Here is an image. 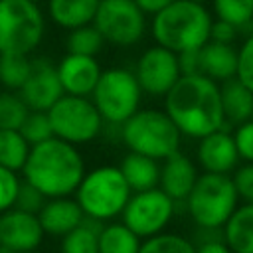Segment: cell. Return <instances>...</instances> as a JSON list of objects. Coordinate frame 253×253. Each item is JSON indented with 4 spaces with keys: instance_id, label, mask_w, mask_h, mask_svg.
Here are the masks:
<instances>
[{
    "instance_id": "cell-1",
    "label": "cell",
    "mask_w": 253,
    "mask_h": 253,
    "mask_svg": "<svg viewBox=\"0 0 253 253\" xmlns=\"http://www.w3.org/2000/svg\"><path fill=\"white\" fill-rule=\"evenodd\" d=\"M164 113L180 134L192 138H202L225 126L219 83L202 73L180 75L164 95Z\"/></svg>"
},
{
    "instance_id": "cell-2",
    "label": "cell",
    "mask_w": 253,
    "mask_h": 253,
    "mask_svg": "<svg viewBox=\"0 0 253 253\" xmlns=\"http://www.w3.org/2000/svg\"><path fill=\"white\" fill-rule=\"evenodd\" d=\"M20 172L45 198L71 196L85 174V162L75 144L49 136L30 146Z\"/></svg>"
},
{
    "instance_id": "cell-3",
    "label": "cell",
    "mask_w": 253,
    "mask_h": 253,
    "mask_svg": "<svg viewBox=\"0 0 253 253\" xmlns=\"http://www.w3.org/2000/svg\"><path fill=\"white\" fill-rule=\"evenodd\" d=\"M211 20V12L202 2L172 0L152 14L150 36L158 45L174 53L200 49L210 40Z\"/></svg>"
},
{
    "instance_id": "cell-4",
    "label": "cell",
    "mask_w": 253,
    "mask_h": 253,
    "mask_svg": "<svg viewBox=\"0 0 253 253\" xmlns=\"http://www.w3.org/2000/svg\"><path fill=\"white\" fill-rule=\"evenodd\" d=\"M121 138L130 152L164 160L180 150V130L172 119L158 109H138L121 123Z\"/></svg>"
},
{
    "instance_id": "cell-5",
    "label": "cell",
    "mask_w": 253,
    "mask_h": 253,
    "mask_svg": "<svg viewBox=\"0 0 253 253\" xmlns=\"http://www.w3.org/2000/svg\"><path fill=\"white\" fill-rule=\"evenodd\" d=\"M73 194L87 217L105 221L121 215L132 192L119 166H99L83 174Z\"/></svg>"
},
{
    "instance_id": "cell-6",
    "label": "cell",
    "mask_w": 253,
    "mask_h": 253,
    "mask_svg": "<svg viewBox=\"0 0 253 253\" xmlns=\"http://www.w3.org/2000/svg\"><path fill=\"white\" fill-rule=\"evenodd\" d=\"M190 217L202 227H221L237 208V192L229 174H198L188 198L184 200Z\"/></svg>"
},
{
    "instance_id": "cell-7",
    "label": "cell",
    "mask_w": 253,
    "mask_h": 253,
    "mask_svg": "<svg viewBox=\"0 0 253 253\" xmlns=\"http://www.w3.org/2000/svg\"><path fill=\"white\" fill-rule=\"evenodd\" d=\"M45 16L30 0H0V53L30 55L43 40Z\"/></svg>"
},
{
    "instance_id": "cell-8",
    "label": "cell",
    "mask_w": 253,
    "mask_h": 253,
    "mask_svg": "<svg viewBox=\"0 0 253 253\" xmlns=\"http://www.w3.org/2000/svg\"><path fill=\"white\" fill-rule=\"evenodd\" d=\"M91 97L103 121L111 125H121L134 111H138L142 89L130 69L109 67L101 71L91 91Z\"/></svg>"
},
{
    "instance_id": "cell-9",
    "label": "cell",
    "mask_w": 253,
    "mask_h": 253,
    "mask_svg": "<svg viewBox=\"0 0 253 253\" xmlns=\"http://www.w3.org/2000/svg\"><path fill=\"white\" fill-rule=\"evenodd\" d=\"M45 113L53 136L75 146L91 142L103 128V117L89 97L63 93Z\"/></svg>"
},
{
    "instance_id": "cell-10",
    "label": "cell",
    "mask_w": 253,
    "mask_h": 253,
    "mask_svg": "<svg viewBox=\"0 0 253 253\" xmlns=\"http://www.w3.org/2000/svg\"><path fill=\"white\" fill-rule=\"evenodd\" d=\"M93 26L101 32L105 43L130 47L136 45L146 32V14L134 0H99Z\"/></svg>"
},
{
    "instance_id": "cell-11",
    "label": "cell",
    "mask_w": 253,
    "mask_h": 253,
    "mask_svg": "<svg viewBox=\"0 0 253 253\" xmlns=\"http://www.w3.org/2000/svg\"><path fill=\"white\" fill-rule=\"evenodd\" d=\"M123 223L132 229L140 239L160 233L174 215V200L168 198L158 186L150 190L132 192L121 211Z\"/></svg>"
},
{
    "instance_id": "cell-12",
    "label": "cell",
    "mask_w": 253,
    "mask_h": 253,
    "mask_svg": "<svg viewBox=\"0 0 253 253\" xmlns=\"http://www.w3.org/2000/svg\"><path fill=\"white\" fill-rule=\"evenodd\" d=\"M132 73L142 93L150 97H164L182 75L178 67V53L154 43L140 53Z\"/></svg>"
},
{
    "instance_id": "cell-13",
    "label": "cell",
    "mask_w": 253,
    "mask_h": 253,
    "mask_svg": "<svg viewBox=\"0 0 253 253\" xmlns=\"http://www.w3.org/2000/svg\"><path fill=\"white\" fill-rule=\"evenodd\" d=\"M38 213L8 208L0 213V247L16 253H32L43 241Z\"/></svg>"
},
{
    "instance_id": "cell-14",
    "label": "cell",
    "mask_w": 253,
    "mask_h": 253,
    "mask_svg": "<svg viewBox=\"0 0 253 253\" xmlns=\"http://www.w3.org/2000/svg\"><path fill=\"white\" fill-rule=\"evenodd\" d=\"M18 95L30 111H47L63 95L55 65L45 57L32 59L30 75L18 89Z\"/></svg>"
},
{
    "instance_id": "cell-15",
    "label": "cell",
    "mask_w": 253,
    "mask_h": 253,
    "mask_svg": "<svg viewBox=\"0 0 253 253\" xmlns=\"http://www.w3.org/2000/svg\"><path fill=\"white\" fill-rule=\"evenodd\" d=\"M55 69H57V77L63 93L81 95V97L91 95L103 71L99 61L93 55H79V53H65L55 65Z\"/></svg>"
},
{
    "instance_id": "cell-16",
    "label": "cell",
    "mask_w": 253,
    "mask_h": 253,
    "mask_svg": "<svg viewBox=\"0 0 253 253\" xmlns=\"http://www.w3.org/2000/svg\"><path fill=\"white\" fill-rule=\"evenodd\" d=\"M196 156L204 172H215V174H229L235 170L239 162L233 136L231 132L225 130V126L202 136Z\"/></svg>"
},
{
    "instance_id": "cell-17",
    "label": "cell",
    "mask_w": 253,
    "mask_h": 253,
    "mask_svg": "<svg viewBox=\"0 0 253 253\" xmlns=\"http://www.w3.org/2000/svg\"><path fill=\"white\" fill-rule=\"evenodd\" d=\"M198 178V170L194 162L182 154L180 150L172 152L170 156L164 158V164L160 166V190L172 198L174 202H184Z\"/></svg>"
},
{
    "instance_id": "cell-18",
    "label": "cell",
    "mask_w": 253,
    "mask_h": 253,
    "mask_svg": "<svg viewBox=\"0 0 253 253\" xmlns=\"http://www.w3.org/2000/svg\"><path fill=\"white\" fill-rule=\"evenodd\" d=\"M85 213L79 208L77 200L69 196H57V198H47L43 206L38 211L40 225L43 233L61 237L73 227H77L83 221Z\"/></svg>"
},
{
    "instance_id": "cell-19",
    "label": "cell",
    "mask_w": 253,
    "mask_h": 253,
    "mask_svg": "<svg viewBox=\"0 0 253 253\" xmlns=\"http://www.w3.org/2000/svg\"><path fill=\"white\" fill-rule=\"evenodd\" d=\"M200 73L221 83L225 79L235 77V67H237V49L233 43H221L208 40L200 49Z\"/></svg>"
},
{
    "instance_id": "cell-20",
    "label": "cell",
    "mask_w": 253,
    "mask_h": 253,
    "mask_svg": "<svg viewBox=\"0 0 253 253\" xmlns=\"http://www.w3.org/2000/svg\"><path fill=\"white\" fill-rule=\"evenodd\" d=\"M219 97H221V109L225 126L227 125H241L251 119L253 111V91H249L237 77L225 79L219 85Z\"/></svg>"
},
{
    "instance_id": "cell-21",
    "label": "cell",
    "mask_w": 253,
    "mask_h": 253,
    "mask_svg": "<svg viewBox=\"0 0 253 253\" xmlns=\"http://www.w3.org/2000/svg\"><path fill=\"white\" fill-rule=\"evenodd\" d=\"M221 231L231 253H253V204L237 206L221 225Z\"/></svg>"
},
{
    "instance_id": "cell-22",
    "label": "cell",
    "mask_w": 253,
    "mask_h": 253,
    "mask_svg": "<svg viewBox=\"0 0 253 253\" xmlns=\"http://www.w3.org/2000/svg\"><path fill=\"white\" fill-rule=\"evenodd\" d=\"M49 20L63 28L73 30L77 26L91 24L99 6V0H45Z\"/></svg>"
},
{
    "instance_id": "cell-23",
    "label": "cell",
    "mask_w": 253,
    "mask_h": 253,
    "mask_svg": "<svg viewBox=\"0 0 253 253\" xmlns=\"http://www.w3.org/2000/svg\"><path fill=\"white\" fill-rule=\"evenodd\" d=\"M123 178L126 180L130 192H140V190H150L158 186L160 178V166L158 160L138 154V152H128L121 160L119 166Z\"/></svg>"
},
{
    "instance_id": "cell-24",
    "label": "cell",
    "mask_w": 253,
    "mask_h": 253,
    "mask_svg": "<svg viewBox=\"0 0 253 253\" xmlns=\"http://www.w3.org/2000/svg\"><path fill=\"white\" fill-rule=\"evenodd\" d=\"M103 221L95 217H83V221L61 235V253H99V231Z\"/></svg>"
},
{
    "instance_id": "cell-25",
    "label": "cell",
    "mask_w": 253,
    "mask_h": 253,
    "mask_svg": "<svg viewBox=\"0 0 253 253\" xmlns=\"http://www.w3.org/2000/svg\"><path fill=\"white\" fill-rule=\"evenodd\" d=\"M140 237L125 223H109L99 231V253H138Z\"/></svg>"
},
{
    "instance_id": "cell-26",
    "label": "cell",
    "mask_w": 253,
    "mask_h": 253,
    "mask_svg": "<svg viewBox=\"0 0 253 253\" xmlns=\"http://www.w3.org/2000/svg\"><path fill=\"white\" fill-rule=\"evenodd\" d=\"M30 154V144L18 128H0V166L20 172Z\"/></svg>"
},
{
    "instance_id": "cell-27",
    "label": "cell",
    "mask_w": 253,
    "mask_h": 253,
    "mask_svg": "<svg viewBox=\"0 0 253 253\" xmlns=\"http://www.w3.org/2000/svg\"><path fill=\"white\" fill-rule=\"evenodd\" d=\"M67 38H65V49L67 53H79V55H97L101 53V49L105 47V40L101 36V32L91 24L85 26H77L73 30H67Z\"/></svg>"
},
{
    "instance_id": "cell-28",
    "label": "cell",
    "mask_w": 253,
    "mask_h": 253,
    "mask_svg": "<svg viewBox=\"0 0 253 253\" xmlns=\"http://www.w3.org/2000/svg\"><path fill=\"white\" fill-rule=\"evenodd\" d=\"M32 59L20 53H0V83L8 91H18L28 79Z\"/></svg>"
},
{
    "instance_id": "cell-29",
    "label": "cell",
    "mask_w": 253,
    "mask_h": 253,
    "mask_svg": "<svg viewBox=\"0 0 253 253\" xmlns=\"http://www.w3.org/2000/svg\"><path fill=\"white\" fill-rule=\"evenodd\" d=\"M211 12L217 20H223L235 26L239 32L251 28L253 18V0H210Z\"/></svg>"
},
{
    "instance_id": "cell-30",
    "label": "cell",
    "mask_w": 253,
    "mask_h": 253,
    "mask_svg": "<svg viewBox=\"0 0 253 253\" xmlns=\"http://www.w3.org/2000/svg\"><path fill=\"white\" fill-rule=\"evenodd\" d=\"M194 243L178 233H156L140 241L138 253H194Z\"/></svg>"
},
{
    "instance_id": "cell-31",
    "label": "cell",
    "mask_w": 253,
    "mask_h": 253,
    "mask_svg": "<svg viewBox=\"0 0 253 253\" xmlns=\"http://www.w3.org/2000/svg\"><path fill=\"white\" fill-rule=\"evenodd\" d=\"M30 109L18 91H0V128H20Z\"/></svg>"
},
{
    "instance_id": "cell-32",
    "label": "cell",
    "mask_w": 253,
    "mask_h": 253,
    "mask_svg": "<svg viewBox=\"0 0 253 253\" xmlns=\"http://www.w3.org/2000/svg\"><path fill=\"white\" fill-rule=\"evenodd\" d=\"M18 130L22 132V136L28 140L30 146L53 136L51 125H49V119H47L45 111H30Z\"/></svg>"
},
{
    "instance_id": "cell-33",
    "label": "cell",
    "mask_w": 253,
    "mask_h": 253,
    "mask_svg": "<svg viewBox=\"0 0 253 253\" xmlns=\"http://www.w3.org/2000/svg\"><path fill=\"white\" fill-rule=\"evenodd\" d=\"M235 77L253 91V32L243 40V43L237 49V67Z\"/></svg>"
},
{
    "instance_id": "cell-34",
    "label": "cell",
    "mask_w": 253,
    "mask_h": 253,
    "mask_svg": "<svg viewBox=\"0 0 253 253\" xmlns=\"http://www.w3.org/2000/svg\"><path fill=\"white\" fill-rule=\"evenodd\" d=\"M45 200H47V198H45L38 188H34L30 182L22 180L12 208H18V210H24V211H30V213H38Z\"/></svg>"
},
{
    "instance_id": "cell-35",
    "label": "cell",
    "mask_w": 253,
    "mask_h": 253,
    "mask_svg": "<svg viewBox=\"0 0 253 253\" xmlns=\"http://www.w3.org/2000/svg\"><path fill=\"white\" fill-rule=\"evenodd\" d=\"M20 182L22 180L18 178V172H14L6 166H0V213L14 206Z\"/></svg>"
},
{
    "instance_id": "cell-36",
    "label": "cell",
    "mask_w": 253,
    "mask_h": 253,
    "mask_svg": "<svg viewBox=\"0 0 253 253\" xmlns=\"http://www.w3.org/2000/svg\"><path fill=\"white\" fill-rule=\"evenodd\" d=\"M231 182L235 186L237 198L247 204H253V162H245L243 166H235Z\"/></svg>"
},
{
    "instance_id": "cell-37",
    "label": "cell",
    "mask_w": 253,
    "mask_h": 253,
    "mask_svg": "<svg viewBox=\"0 0 253 253\" xmlns=\"http://www.w3.org/2000/svg\"><path fill=\"white\" fill-rule=\"evenodd\" d=\"M231 136H233L239 160L253 162V121L249 119V121L237 125V128H235V132Z\"/></svg>"
},
{
    "instance_id": "cell-38",
    "label": "cell",
    "mask_w": 253,
    "mask_h": 253,
    "mask_svg": "<svg viewBox=\"0 0 253 253\" xmlns=\"http://www.w3.org/2000/svg\"><path fill=\"white\" fill-rule=\"evenodd\" d=\"M239 30L223 20H211V26H210V40L213 42H221V43H233L235 38H237Z\"/></svg>"
},
{
    "instance_id": "cell-39",
    "label": "cell",
    "mask_w": 253,
    "mask_h": 253,
    "mask_svg": "<svg viewBox=\"0 0 253 253\" xmlns=\"http://www.w3.org/2000/svg\"><path fill=\"white\" fill-rule=\"evenodd\" d=\"M178 67L182 75H194L200 73V57H198V49H188L178 53Z\"/></svg>"
},
{
    "instance_id": "cell-40",
    "label": "cell",
    "mask_w": 253,
    "mask_h": 253,
    "mask_svg": "<svg viewBox=\"0 0 253 253\" xmlns=\"http://www.w3.org/2000/svg\"><path fill=\"white\" fill-rule=\"evenodd\" d=\"M194 253H231V249L225 245L223 239H215V241H206L200 245H194Z\"/></svg>"
},
{
    "instance_id": "cell-41",
    "label": "cell",
    "mask_w": 253,
    "mask_h": 253,
    "mask_svg": "<svg viewBox=\"0 0 253 253\" xmlns=\"http://www.w3.org/2000/svg\"><path fill=\"white\" fill-rule=\"evenodd\" d=\"M172 0H134V4L146 14V16H152L156 14L158 10H162L166 4H170Z\"/></svg>"
},
{
    "instance_id": "cell-42",
    "label": "cell",
    "mask_w": 253,
    "mask_h": 253,
    "mask_svg": "<svg viewBox=\"0 0 253 253\" xmlns=\"http://www.w3.org/2000/svg\"><path fill=\"white\" fill-rule=\"evenodd\" d=\"M0 253H16V251H10V249H4V247H0Z\"/></svg>"
},
{
    "instance_id": "cell-43",
    "label": "cell",
    "mask_w": 253,
    "mask_h": 253,
    "mask_svg": "<svg viewBox=\"0 0 253 253\" xmlns=\"http://www.w3.org/2000/svg\"><path fill=\"white\" fill-rule=\"evenodd\" d=\"M30 2H36V4H42V2H45V0H30Z\"/></svg>"
},
{
    "instance_id": "cell-44",
    "label": "cell",
    "mask_w": 253,
    "mask_h": 253,
    "mask_svg": "<svg viewBox=\"0 0 253 253\" xmlns=\"http://www.w3.org/2000/svg\"><path fill=\"white\" fill-rule=\"evenodd\" d=\"M194 2H202V4H206V2H210V0H194Z\"/></svg>"
},
{
    "instance_id": "cell-45",
    "label": "cell",
    "mask_w": 253,
    "mask_h": 253,
    "mask_svg": "<svg viewBox=\"0 0 253 253\" xmlns=\"http://www.w3.org/2000/svg\"><path fill=\"white\" fill-rule=\"evenodd\" d=\"M251 121H253V111H251Z\"/></svg>"
},
{
    "instance_id": "cell-46",
    "label": "cell",
    "mask_w": 253,
    "mask_h": 253,
    "mask_svg": "<svg viewBox=\"0 0 253 253\" xmlns=\"http://www.w3.org/2000/svg\"><path fill=\"white\" fill-rule=\"evenodd\" d=\"M251 28H253V18H251Z\"/></svg>"
}]
</instances>
